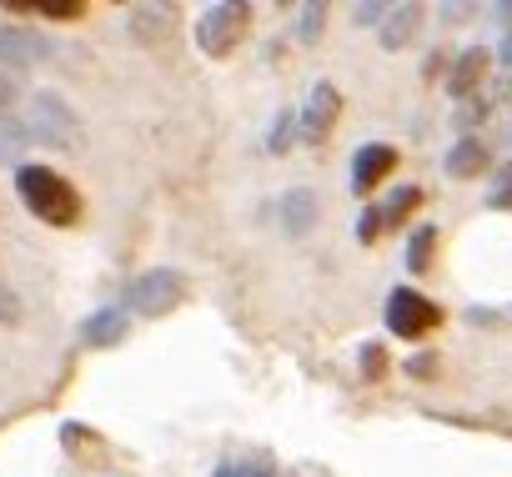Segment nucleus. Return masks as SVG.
<instances>
[{"instance_id": "obj_21", "label": "nucleus", "mask_w": 512, "mask_h": 477, "mask_svg": "<svg viewBox=\"0 0 512 477\" xmlns=\"http://www.w3.org/2000/svg\"><path fill=\"white\" fill-rule=\"evenodd\" d=\"M31 11L46 16V21H76V16H81L76 0H46V6H31Z\"/></svg>"}, {"instance_id": "obj_20", "label": "nucleus", "mask_w": 512, "mask_h": 477, "mask_svg": "<svg viewBox=\"0 0 512 477\" xmlns=\"http://www.w3.org/2000/svg\"><path fill=\"white\" fill-rule=\"evenodd\" d=\"M26 141H31V131H26L21 121L0 116V161H6V156H16V146H26Z\"/></svg>"}, {"instance_id": "obj_5", "label": "nucleus", "mask_w": 512, "mask_h": 477, "mask_svg": "<svg viewBox=\"0 0 512 477\" xmlns=\"http://www.w3.org/2000/svg\"><path fill=\"white\" fill-rule=\"evenodd\" d=\"M387 332L392 337H402V342H417V337H427L432 327H442V307L437 302H427L422 292H412V287H397L392 297H387Z\"/></svg>"}, {"instance_id": "obj_19", "label": "nucleus", "mask_w": 512, "mask_h": 477, "mask_svg": "<svg viewBox=\"0 0 512 477\" xmlns=\"http://www.w3.org/2000/svg\"><path fill=\"white\" fill-rule=\"evenodd\" d=\"M292 131H297V111H282V116L272 121V136H267V151H272V156H282V151L292 146Z\"/></svg>"}, {"instance_id": "obj_9", "label": "nucleus", "mask_w": 512, "mask_h": 477, "mask_svg": "<svg viewBox=\"0 0 512 477\" xmlns=\"http://www.w3.org/2000/svg\"><path fill=\"white\" fill-rule=\"evenodd\" d=\"M277 216H282V231H287V236H307V231L317 226V196H312L307 186H292V191H282Z\"/></svg>"}, {"instance_id": "obj_8", "label": "nucleus", "mask_w": 512, "mask_h": 477, "mask_svg": "<svg viewBox=\"0 0 512 477\" xmlns=\"http://www.w3.org/2000/svg\"><path fill=\"white\" fill-rule=\"evenodd\" d=\"M337 111H342L337 86H332V81L312 86V101H307V111H302V136H307V141H322V136L337 126Z\"/></svg>"}, {"instance_id": "obj_7", "label": "nucleus", "mask_w": 512, "mask_h": 477, "mask_svg": "<svg viewBox=\"0 0 512 477\" xmlns=\"http://www.w3.org/2000/svg\"><path fill=\"white\" fill-rule=\"evenodd\" d=\"M392 166H397V146H387V141L362 146V151H357V161H352V191H357V196L377 191V186L392 176Z\"/></svg>"}, {"instance_id": "obj_4", "label": "nucleus", "mask_w": 512, "mask_h": 477, "mask_svg": "<svg viewBox=\"0 0 512 477\" xmlns=\"http://www.w3.org/2000/svg\"><path fill=\"white\" fill-rule=\"evenodd\" d=\"M26 131H31V141H41V146H76V136H81L71 101H66V96H56V91H41V96H31Z\"/></svg>"}, {"instance_id": "obj_16", "label": "nucleus", "mask_w": 512, "mask_h": 477, "mask_svg": "<svg viewBox=\"0 0 512 477\" xmlns=\"http://www.w3.org/2000/svg\"><path fill=\"white\" fill-rule=\"evenodd\" d=\"M322 26H327V6H317V0H312V6L297 11V41L302 46H317L322 41Z\"/></svg>"}, {"instance_id": "obj_26", "label": "nucleus", "mask_w": 512, "mask_h": 477, "mask_svg": "<svg viewBox=\"0 0 512 477\" xmlns=\"http://www.w3.org/2000/svg\"><path fill=\"white\" fill-rule=\"evenodd\" d=\"M16 96H21V91H16V81H11L6 71H0V116L11 111V101H16Z\"/></svg>"}, {"instance_id": "obj_17", "label": "nucleus", "mask_w": 512, "mask_h": 477, "mask_svg": "<svg viewBox=\"0 0 512 477\" xmlns=\"http://www.w3.org/2000/svg\"><path fill=\"white\" fill-rule=\"evenodd\" d=\"M492 211H512V161H502L497 171H492V186H487V196H482Z\"/></svg>"}, {"instance_id": "obj_23", "label": "nucleus", "mask_w": 512, "mask_h": 477, "mask_svg": "<svg viewBox=\"0 0 512 477\" xmlns=\"http://www.w3.org/2000/svg\"><path fill=\"white\" fill-rule=\"evenodd\" d=\"M377 236H382V211L367 206V211L357 216V242H377Z\"/></svg>"}, {"instance_id": "obj_10", "label": "nucleus", "mask_w": 512, "mask_h": 477, "mask_svg": "<svg viewBox=\"0 0 512 477\" xmlns=\"http://www.w3.org/2000/svg\"><path fill=\"white\" fill-rule=\"evenodd\" d=\"M487 66H492V56L482 51V46H467L457 61H452V76H447V91L452 96H472L477 86H482V76H487Z\"/></svg>"}, {"instance_id": "obj_28", "label": "nucleus", "mask_w": 512, "mask_h": 477, "mask_svg": "<svg viewBox=\"0 0 512 477\" xmlns=\"http://www.w3.org/2000/svg\"><path fill=\"white\" fill-rule=\"evenodd\" d=\"M497 56H502V66H512V31H507V41H502V51H497Z\"/></svg>"}, {"instance_id": "obj_27", "label": "nucleus", "mask_w": 512, "mask_h": 477, "mask_svg": "<svg viewBox=\"0 0 512 477\" xmlns=\"http://www.w3.org/2000/svg\"><path fill=\"white\" fill-rule=\"evenodd\" d=\"M442 16L447 21H462V16H472V6H442Z\"/></svg>"}, {"instance_id": "obj_15", "label": "nucleus", "mask_w": 512, "mask_h": 477, "mask_svg": "<svg viewBox=\"0 0 512 477\" xmlns=\"http://www.w3.org/2000/svg\"><path fill=\"white\" fill-rule=\"evenodd\" d=\"M432 247H437V226H417L412 242H407V272H427Z\"/></svg>"}, {"instance_id": "obj_12", "label": "nucleus", "mask_w": 512, "mask_h": 477, "mask_svg": "<svg viewBox=\"0 0 512 477\" xmlns=\"http://www.w3.org/2000/svg\"><path fill=\"white\" fill-rule=\"evenodd\" d=\"M422 26V6L417 0H407V6H392V16L382 21V51H402Z\"/></svg>"}, {"instance_id": "obj_18", "label": "nucleus", "mask_w": 512, "mask_h": 477, "mask_svg": "<svg viewBox=\"0 0 512 477\" xmlns=\"http://www.w3.org/2000/svg\"><path fill=\"white\" fill-rule=\"evenodd\" d=\"M417 201H422V191H417V186H402V191H397V196L382 206V226H397V221H402Z\"/></svg>"}, {"instance_id": "obj_6", "label": "nucleus", "mask_w": 512, "mask_h": 477, "mask_svg": "<svg viewBox=\"0 0 512 477\" xmlns=\"http://www.w3.org/2000/svg\"><path fill=\"white\" fill-rule=\"evenodd\" d=\"M51 56V36L31 26H6L0 21V66H36Z\"/></svg>"}, {"instance_id": "obj_22", "label": "nucleus", "mask_w": 512, "mask_h": 477, "mask_svg": "<svg viewBox=\"0 0 512 477\" xmlns=\"http://www.w3.org/2000/svg\"><path fill=\"white\" fill-rule=\"evenodd\" d=\"M382 372H387V352H382L377 342H367V347H362V377H367V382H377Z\"/></svg>"}, {"instance_id": "obj_25", "label": "nucleus", "mask_w": 512, "mask_h": 477, "mask_svg": "<svg viewBox=\"0 0 512 477\" xmlns=\"http://www.w3.org/2000/svg\"><path fill=\"white\" fill-rule=\"evenodd\" d=\"M387 16H392L387 6H357V11H352V21H357V26H377V21H387Z\"/></svg>"}, {"instance_id": "obj_13", "label": "nucleus", "mask_w": 512, "mask_h": 477, "mask_svg": "<svg viewBox=\"0 0 512 477\" xmlns=\"http://www.w3.org/2000/svg\"><path fill=\"white\" fill-rule=\"evenodd\" d=\"M487 161H492V156H487V146H482L477 136H462V141L447 151V161H442V166H447V176L467 181V176H482V171H487Z\"/></svg>"}, {"instance_id": "obj_1", "label": "nucleus", "mask_w": 512, "mask_h": 477, "mask_svg": "<svg viewBox=\"0 0 512 477\" xmlns=\"http://www.w3.org/2000/svg\"><path fill=\"white\" fill-rule=\"evenodd\" d=\"M16 196H21V206H26L36 221H46V226H76V221H81V191H76L56 166H41V161L21 166V171H16Z\"/></svg>"}, {"instance_id": "obj_3", "label": "nucleus", "mask_w": 512, "mask_h": 477, "mask_svg": "<svg viewBox=\"0 0 512 477\" xmlns=\"http://www.w3.org/2000/svg\"><path fill=\"white\" fill-rule=\"evenodd\" d=\"M186 302V277L176 267H156V272H141L131 287H126V307L141 312V317H161V312H176Z\"/></svg>"}, {"instance_id": "obj_24", "label": "nucleus", "mask_w": 512, "mask_h": 477, "mask_svg": "<svg viewBox=\"0 0 512 477\" xmlns=\"http://www.w3.org/2000/svg\"><path fill=\"white\" fill-rule=\"evenodd\" d=\"M0 322H21V297L11 292L6 277H0Z\"/></svg>"}, {"instance_id": "obj_14", "label": "nucleus", "mask_w": 512, "mask_h": 477, "mask_svg": "<svg viewBox=\"0 0 512 477\" xmlns=\"http://www.w3.org/2000/svg\"><path fill=\"white\" fill-rule=\"evenodd\" d=\"M211 477H277V462L267 452H246V457H226L216 462Z\"/></svg>"}, {"instance_id": "obj_11", "label": "nucleus", "mask_w": 512, "mask_h": 477, "mask_svg": "<svg viewBox=\"0 0 512 477\" xmlns=\"http://www.w3.org/2000/svg\"><path fill=\"white\" fill-rule=\"evenodd\" d=\"M121 337H126V312L121 307H101L81 322V342H91V347H116Z\"/></svg>"}, {"instance_id": "obj_2", "label": "nucleus", "mask_w": 512, "mask_h": 477, "mask_svg": "<svg viewBox=\"0 0 512 477\" xmlns=\"http://www.w3.org/2000/svg\"><path fill=\"white\" fill-rule=\"evenodd\" d=\"M246 21H251V6H236V0H216L196 16V46L206 56H231L236 41L246 36Z\"/></svg>"}]
</instances>
